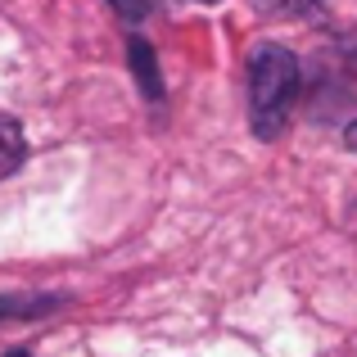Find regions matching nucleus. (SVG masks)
Listing matches in <instances>:
<instances>
[{
  "label": "nucleus",
  "instance_id": "obj_6",
  "mask_svg": "<svg viewBox=\"0 0 357 357\" xmlns=\"http://www.w3.org/2000/svg\"><path fill=\"white\" fill-rule=\"evenodd\" d=\"M340 54H344V63H349V68L357 73V32H349V36L340 41Z\"/></svg>",
  "mask_w": 357,
  "mask_h": 357
},
{
  "label": "nucleus",
  "instance_id": "obj_3",
  "mask_svg": "<svg viewBox=\"0 0 357 357\" xmlns=\"http://www.w3.org/2000/svg\"><path fill=\"white\" fill-rule=\"evenodd\" d=\"M131 68H136V82L145 86L149 100H163V82H158V63H154V50L145 41H131Z\"/></svg>",
  "mask_w": 357,
  "mask_h": 357
},
{
  "label": "nucleus",
  "instance_id": "obj_4",
  "mask_svg": "<svg viewBox=\"0 0 357 357\" xmlns=\"http://www.w3.org/2000/svg\"><path fill=\"white\" fill-rule=\"evenodd\" d=\"M249 5L267 18H317L326 0H249Z\"/></svg>",
  "mask_w": 357,
  "mask_h": 357
},
{
  "label": "nucleus",
  "instance_id": "obj_5",
  "mask_svg": "<svg viewBox=\"0 0 357 357\" xmlns=\"http://www.w3.org/2000/svg\"><path fill=\"white\" fill-rule=\"evenodd\" d=\"M109 5H114L118 14L127 18V23H136V18H145V14H149V0H109Z\"/></svg>",
  "mask_w": 357,
  "mask_h": 357
},
{
  "label": "nucleus",
  "instance_id": "obj_7",
  "mask_svg": "<svg viewBox=\"0 0 357 357\" xmlns=\"http://www.w3.org/2000/svg\"><path fill=\"white\" fill-rule=\"evenodd\" d=\"M344 145H349V149H353V154H357V118L349 122V127H344Z\"/></svg>",
  "mask_w": 357,
  "mask_h": 357
},
{
  "label": "nucleus",
  "instance_id": "obj_8",
  "mask_svg": "<svg viewBox=\"0 0 357 357\" xmlns=\"http://www.w3.org/2000/svg\"><path fill=\"white\" fill-rule=\"evenodd\" d=\"M5 357H32V353H5Z\"/></svg>",
  "mask_w": 357,
  "mask_h": 357
},
{
  "label": "nucleus",
  "instance_id": "obj_1",
  "mask_svg": "<svg viewBox=\"0 0 357 357\" xmlns=\"http://www.w3.org/2000/svg\"><path fill=\"white\" fill-rule=\"evenodd\" d=\"M298 91H303V77H298L294 54L276 41L253 45V54H249V127H253V136L276 140L298 105Z\"/></svg>",
  "mask_w": 357,
  "mask_h": 357
},
{
  "label": "nucleus",
  "instance_id": "obj_2",
  "mask_svg": "<svg viewBox=\"0 0 357 357\" xmlns=\"http://www.w3.org/2000/svg\"><path fill=\"white\" fill-rule=\"evenodd\" d=\"M27 145H23V127H18L14 118L0 114V176H9L18 163H23Z\"/></svg>",
  "mask_w": 357,
  "mask_h": 357
},
{
  "label": "nucleus",
  "instance_id": "obj_9",
  "mask_svg": "<svg viewBox=\"0 0 357 357\" xmlns=\"http://www.w3.org/2000/svg\"><path fill=\"white\" fill-rule=\"evenodd\" d=\"M208 5H213V0H208Z\"/></svg>",
  "mask_w": 357,
  "mask_h": 357
}]
</instances>
